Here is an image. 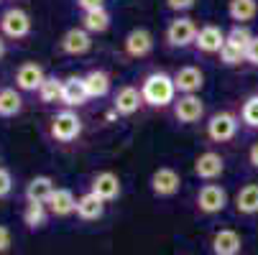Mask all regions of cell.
Listing matches in <instances>:
<instances>
[{
    "mask_svg": "<svg viewBox=\"0 0 258 255\" xmlns=\"http://www.w3.org/2000/svg\"><path fill=\"white\" fill-rule=\"evenodd\" d=\"M141 95L143 102L149 107H169L176 102V84H174V74L166 71H151L146 74L141 82Z\"/></svg>",
    "mask_w": 258,
    "mask_h": 255,
    "instance_id": "obj_1",
    "label": "cell"
},
{
    "mask_svg": "<svg viewBox=\"0 0 258 255\" xmlns=\"http://www.w3.org/2000/svg\"><path fill=\"white\" fill-rule=\"evenodd\" d=\"M49 135L56 143H72L82 135V118L75 110H59L49 118Z\"/></svg>",
    "mask_w": 258,
    "mask_h": 255,
    "instance_id": "obj_2",
    "label": "cell"
},
{
    "mask_svg": "<svg viewBox=\"0 0 258 255\" xmlns=\"http://www.w3.org/2000/svg\"><path fill=\"white\" fill-rule=\"evenodd\" d=\"M197 31H200V28L195 26L192 18L176 16V18L169 21V26H166V44H169L171 49H187V46L195 44Z\"/></svg>",
    "mask_w": 258,
    "mask_h": 255,
    "instance_id": "obj_3",
    "label": "cell"
},
{
    "mask_svg": "<svg viewBox=\"0 0 258 255\" xmlns=\"http://www.w3.org/2000/svg\"><path fill=\"white\" fill-rule=\"evenodd\" d=\"M238 125H240L238 115H233L230 110H220L207 120V138L215 140V143H228V140L235 138Z\"/></svg>",
    "mask_w": 258,
    "mask_h": 255,
    "instance_id": "obj_4",
    "label": "cell"
},
{
    "mask_svg": "<svg viewBox=\"0 0 258 255\" xmlns=\"http://www.w3.org/2000/svg\"><path fill=\"white\" fill-rule=\"evenodd\" d=\"M0 33L6 39H26L31 33V16L23 8H8L0 13Z\"/></svg>",
    "mask_w": 258,
    "mask_h": 255,
    "instance_id": "obj_5",
    "label": "cell"
},
{
    "mask_svg": "<svg viewBox=\"0 0 258 255\" xmlns=\"http://www.w3.org/2000/svg\"><path fill=\"white\" fill-rule=\"evenodd\" d=\"M171 113H174V120L181 123V125H192V123H200L202 115H205V102L200 95H179L176 102L171 105Z\"/></svg>",
    "mask_w": 258,
    "mask_h": 255,
    "instance_id": "obj_6",
    "label": "cell"
},
{
    "mask_svg": "<svg viewBox=\"0 0 258 255\" xmlns=\"http://www.w3.org/2000/svg\"><path fill=\"white\" fill-rule=\"evenodd\" d=\"M228 207V192L220 184H202L197 192V209L202 214H220Z\"/></svg>",
    "mask_w": 258,
    "mask_h": 255,
    "instance_id": "obj_7",
    "label": "cell"
},
{
    "mask_svg": "<svg viewBox=\"0 0 258 255\" xmlns=\"http://www.w3.org/2000/svg\"><path fill=\"white\" fill-rule=\"evenodd\" d=\"M149 184H151V192H154L156 197L169 199V197H174V194L181 189V176H179V171H174L171 166H161V168H156V171L151 174Z\"/></svg>",
    "mask_w": 258,
    "mask_h": 255,
    "instance_id": "obj_8",
    "label": "cell"
},
{
    "mask_svg": "<svg viewBox=\"0 0 258 255\" xmlns=\"http://www.w3.org/2000/svg\"><path fill=\"white\" fill-rule=\"evenodd\" d=\"M46 79V71L39 61H23L16 69V90L18 92H39Z\"/></svg>",
    "mask_w": 258,
    "mask_h": 255,
    "instance_id": "obj_9",
    "label": "cell"
},
{
    "mask_svg": "<svg viewBox=\"0 0 258 255\" xmlns=\"http://www.w3.org/2000/svg\"><path fill=\"white\" fill-rule=\"evenodd\" d=\"M225 31L215 26V23H207L197 31V39H195V49L202 51V54H220L225 46Z\"/></svg>",
    "mask_w": 258,
    "mask_h": 255,
    "instance_id": "obj_10",
    "label": "cell"
},
{
    "mask_svg": "<svg viewBox=\"0 0 258 255\" xmlns=\"http://www.w3.org/2000/svg\"><path fill=\"white\" fill-rule=\"evenodd\" d=\"M225 171V158L217 151H205L195 158V176L202 181H215Z\"/></svg>",
    "mask_w": 258,
    "mask_h": 255,
    "instance_id": "obj_11",
    "label": "cell"
},
{
    "mask_svg": "<svg viewBox=\"0 0 258 255\" xmlns=\"http://www.w3.org/2000/svg\"><path fill=\"white\" fill-rule=\"evenodd\" d=\"M90 192L97 194L102 202H113L120 197V179L113 171H97L90 181Z\"/></svg>",
    "mask_w": 258,
    "mask_h": 255,
    "instance_id": "obj_12",
    "label": "cell"
},
{
    "mask_svg": "<svg viewBox=\"0 0 258 255\" xmlns=\"http://www.w3.org/2000/svg\"><path fill=\"white\" fill-rule=\"evenodd\" d=\"M59 49L67 54V56H82L92 49V33H87L82 26L80 28H69L61 41H59Z\"/></svg>",
    "mask_w": 258,
    "mask_h": 255,
    "instance_id": "obj_13",
    "label": "cell"
},
{
    "mask_svg": "<svg viewBox=\"0 0 258 255\" xmlns=\"http://www.w3.org/2000/svg\"><path fill=\"white\" fill-rule=\"evenodd\" d=\"M141 105H143V95H141V87H136V84H123L113 97V110L125 118L138 113Z\"/></svg>",
    "mask_w": 258,
    "mask_h": 255,
    "instance_id": "obj_14",
    "label": "cell"
},
{
    "mask_svg": "<svg viewBox=\"0 0 258 255\" xmlns=\"http://www.w3.org/2000/svg\"><path fill=\"white\" fill-rule=\"evenodd\" d=\"M174 84L179 95H197L205 87V74L197 66H181L174 71Z\"/></svg>",
    "mask_w": 258,
    "mask_h": 255,
    "instance_id": "obj_15",
    "label": "cell"
},
{
    "mask_svg": "<svg viewBox=\"0 0 258 255\" xmlns=\"http://www.w3.org/2000/svg\"><path fill=\"white\" fill-rule=\"evenodd\" d=\"M123 49H125V54L133 56V59L149 56L151 49H154V36H151V31H146V28H133V31L125 36Z\"/></svg>",
    "mask_w": 258,
    "mask_h": 255,
    "instance_id": "obj_16",
    "label": "cell"
},
{
    "mask_svg": "<svg viewBox=\"0 0 258 255\" xmlns=\"http://www.w3.org/2000/svg\"><path fill=\"white\" fill-rule=\"evenodd\" d=\"M54 179L51 176H33L28 184H26V202H33V204H46L49 199H51V194H54Z\"/></svg>",
    "mask_w": 258,
    "mask_h": 255,
    "instance_id": "obj_17",
    "label": "cell"
},
{
    "mask_svg": "<svg viewBox=\"0 0 258 255\" xmlns=\"http://www.w3.org/2000/svg\"><path fill=\"white\" fill-rule=\"evenodd\" d=\"M243 250V237L235 230H217L212 235V252L215 255H240Z\"/></svg>",
    "mask_w": 258,
    "mask_h": 255,
    "instance_id": "obj_18",
    "label": "cell"
},
{
    "mask_svg": "<svg viewBox=\"0 0 258 255\" xmlns=\"http://www.w3.org/2000/svg\"><path fill=\"white\" fill-rule=\"evenodd\" d=\"M46 207H49V214H54V217L77 214V197L72 194V189H54Z\"/></svg>",
    "mask_w": 258,
    "mask_h": 255,
    "instance_id": "obj_19",
    "label": "cell"
},
{
    "mask_svg": "<svg viewBox=\"0 0 258 255\" xmlns=\"http://www.w3.org/2000/svg\"><path fill=\"white\" fill-rule=\"evenodd\" d=\"M90 100L87 95V87H85V77H69L64 79V92H61V102L69 107H80Z\"/></svg>",
    "mask_w": 258,
    "mask_h": 255,
    "instance_id": "obj_20",
    "label": "cell"
},
{
    "mask_svg": "<svg viewBox=\"0 0 258 255\" xmlns=\"http://www.w3.org/2000/svg\"><path fill=\"white\" fill-rule=\"evenodd\" d=\"M102 214H105V202H102L97 194L85 192V194L77 199V217H80V220L95 222V220H100Z\"/></svg>",
    "mask_w": 258,
    "mask_h": 255,
    "instance_id": "obj_21",
    "label": "cell"
},
{
    "mask_svg": "<svg viewBox=\"0 0 258 255\" xmlns=\"http://www.w3.org/2000/svg\"><path fill=\"white\" fill-rule=\"evenodd\" d=\"M235 209H238V214H245V217L258 214V184H245L238 189Z\"/></svg>",
    "mask_w": 258,
    "mask_h": 255,
    "instance_id": "obj_22",
    "label": "cell"
},
{
    "mask_svg": "<svg viewBox=\"0 0 258 255\" xmlns=\"http://www.w3.org/2000/svg\"><path fill=\"white\" fill-rule=\"evenodd\" d=\"M23 110V95L16 87H0V118H16Z\"/></svg>",
    "mask_w": 258,
    "mask_h": 255,
    "instance_id": "obj_23",
    "label": "cell"
},
{
    "mask_svg": "<svg viewBox=\"0 0 258 255\" xmlns=\"http://www.w3.org/2000/svg\"><path fill=\"white\" fill-rule=\"evenodd\" d=\"M85 87H87V95L100 100V97H107L110 92V77H107V71L102 69H92L85 74Z\"/></svg>",
    "mask_w": 258,
    "mask_h": 255,
    "instance_id": "obj_24",
    "label": "cell"
},
{
    "mask_svg": "<svg viewBox=\"0 0 258 255\" xmlns=\"http://www.w3.org/2000/svg\"><path fill=\"white\" fill-rule=\"evenodd\" d=\"M46 222H49V207L26 202V207H23V225L28 230H41V227H46Z\"/></svg>",
    "mask_w": 258,
    "mask_h": 255,
    "instance_id": "obj_25",
    "label": "cell"
},
{
    "mask_svg": "<svg viewBox=\"0 0 258 255\" xmlns=\"http://www.w3.org/2000/svg\"><path fill=\"white\" fill-rule=\"evenodd\" d=\"M61 92H64V79H59L56 74H49L39 90V100L44 105H56L61 102Z\"/></svg>",
    "mask_w": 258,
    "mask_h": 255,
    "instance_id": "obj_26",
    "label": "cell"
},
{
    "mask_svg": "<svg viewBox=\"0 0 258 255\" xmlns=\"http://www.w3.org/2000/svg\"><path fill=\"white\" fill-rule=\"evenodd\" d=\"M255 11H258L255 0H230V6H228V16L235 21V26L248 23L255 16Z\"/></svg>",
    "mask_w": 258,
    "mask_h": 255,
    "instance_id": "obj_27",
    "label": "cell"
},
{
    "mask_svg": "<svg viewBox=\"0 0 258 255\" xmlns=\"http://www.w3.org/2000/svg\"><path fill=\"white\" fill-rule=\"evenodd\" d=\"M82 28H85L87 33H105V31L110 28V13H107L105 8L82 13Z\"/></svg>",
    "mask_w": 258,
    "mask_h": 255,
    "instance_id": "obj_28",
    "label": "cell"
},
{
    "mask_svg": "<svg viewBox=\"0 0 258 255\" xmlns=\"http://www.w3.org/2000/svg\"><path fill=\"white\" fill-rule=\"evenodd\" d=\"M240 123L245 128H258V95L245 97V102L240 107Z\"/></svg>",
    "mask_w": 258,
    "mask_h": 255,
    "instance_id": "obj_29",
    "label": "cell"
},
{
    "mask_svg": "<svg viewBox=\"0 0 258 255\" xmlns=\"http://www.w3.org/2000/svg\"><path fill=\"white\" fill-rule=\"evenodd\" d=\"M250 41H253V33H250L245 26H233V28L228 31V36H225V44H230V46H235V49H240V51H245Z\"/></svg>",
    "mask_w": 258,
    "mask_h": 255,
    "instance_id": "obj_30",
    "label": "cell"
},
{
    "mask_svg": "<svg viewBox=\"0 0 258 255\" xmlns=\"http://www.w3.org/2000/svg\"><path fill=\"white\" fill-rule=\"evenodd\" d=\"M220 61H223L225 66H238L240 61H245V51H240V49L225 44L223 51H220Z\"/></svg>",
    "mask_w": 258,
    "mask_h": 255,
    "instance_id": "obj_31",
    "label": "cell"
},
{
    "mask_svg": "<svg viewBox=\"0 0 258 255\" xmlns=\"http://www.w3.org/2000/svg\"><path fill=\"white\" fill-rule=\"evenodd\" d=\"M11 192H13V176H11V171H8V168L0 166V199L8 197Z\"/></svg>",
    "mask_w": 258,
    "mask_h": 255,
    "instance_id": "obj_32",
    "label": "cell"
},
{
    "mask_svg": "<svg viewBox=\"0 0 258 255\" xmlns=\"http://www.w3.org/2000/svg\"><path fill=\"white\" fill-rule=\"evenodd\" d=\"M166 8L174 13H184V11L195 8V0H166Z\"/></svg>",
    "mask_w": 258,
    "mask_h": 255,
    "instance_id": "obj_33",
    "label": "cell"
},
{
    "mask_svg": "<svg viewBox=\"0 0 258 255\" xmlns=\"http://www.w3.org/2000/svg\"><path fill=\"white\" fill-rule=\"evenodd\" d=\"M245 61L253 64V66H258V36H253V41L245 49Z\"/></svg>",
    "mask_w": 258,
    "mask_h": 255,
    "instance_id": "obj_34",
    "label": "cell"
},
{
    "mask_svg": "<svg viewBox=\"0 0 258 255\" xmlns=\"http://www.w3.org/2000/svg\"><path fill=\"white\" fill-rule=\"evenodd\" d=\"M77 6L82 8V13H90V11L105 8V0H77Z\"/></svg>",
    "mask_w": 258,
    "mask_h": 255,
    "instance_id": "obj_35",
    "label": "cell"
},
{
    "mask_svg": "<svg viewBox=\"0 0 258 255\" xmlns=\"http://www.w3.org/2000/svg\"><path fill=\"white\" fill-rule=\"evenodd\" d=\"M11 250V230L6 225H0V255Z\"/></svg>",
    "mask_w": 258,
    "mask_h": 255,
    "instance_id": "obj_36",
    "label": "cell"
},
{
    "mask_svg": "<svg viewBox=\"0 0 258 255\" xmlns=\"http://www.w3.org/2000/svg\"><path fill=\"white\" fill-rule=\"evenodd\" d=\"M248 161H250V166H253V168H258V143H253V145H250V151H248Z\"/></svg>",
    "mask_w": 258,
    "mask_h": 255,
    "instance_id": "obj_37",
    "label": "cell"
},
{
    "mask_svg": "<svg viewBox=\"0 0 258 255\" xmlns=\"http://www.w3.org/2000/svg\"><path fill=\"white\" fill-rule=\"evenodd\" d=\"M6 51H8V49H6V41H3V36H0V59L6 56Z\"/></svg>",
    "mask_w": 258,
    "mask_h": 255,
    "instance_id": "obj_38",
    "label": "cell"
}]
</instances>
